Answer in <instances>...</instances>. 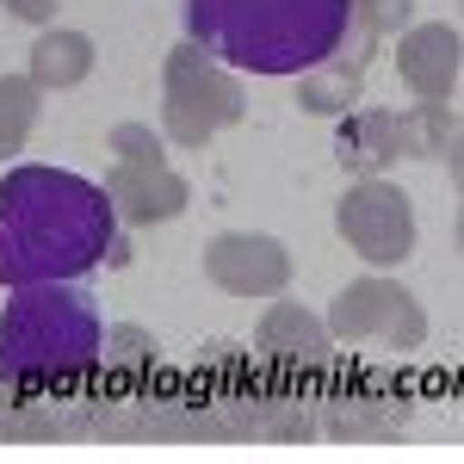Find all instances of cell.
<instances>
[{"instance_id": "e0dca14e", "label": "cell", "mask_w": 464, "mask_h": 464, "mask_svg": "<svg viewBox=\"0 0 464 464\" xmlns=\"http://www.w3.org/2000/svg\"><path fill=\"white\" fill-rule=\"evenodd\" d=\"M415 19V0H353V25L365 37H391Z\"/></svg>"}, {"instance_id": "9a60e30c", "label": "cell", "mask_w": 464, "mask_h": 464, "mask_svg": "<svg viewBox=\"0 0 464 464\" xmlns=\"http://www.w3.org/2000/svg\"><path fill=\"white\" fill-rule=\"evenodd\" d=\"M409 118H415V155L446 161L459 174V111H452V100H421Z\"/></svg>"}, {"instance_id": "7a4b0ae2", "label": "cell", "mask_w": 464, "mask_h": 464, "mask_svg": "<svg viewBox=\"0 0 464 464\" xmlns=\"http://www.w3.org/2000/svg\"><path fill=\"white\" fill-rule=\"evenodd\" d=\"M353 32V0H186V37L248 74H310Z\"/></svg>"}, {"instance_id": "5b68a950", "label": "cell", "mask_w": 464, "mask_h": 464, "mask_svg": "<svg viewBox=\"0 0 464 464\" xmlns=\"http://www.w3.org/2000/svg\"><path fill=\"white\" fill-rule=\"evenodd\" d=\"M334 229H341V242H347L365 266H402V260L415 254V205H409V192L384 174H365L341 192Z\"/></svg>"}, {"instance_id": "3957f363", "label": "cell", "mask_w": 464, "mask_h": 464, "mask_svg": "<svg viewBox=\"0 0 464 464\" xmlns=\"http://www.w3.org/2000/svg\"><path fill=\"white\" fill-rule=\"evenodd\" d=\"M106 322L100 304L74 279L56 285H19L0 310V391H74L100 372Z\"/></svg>"}, {"instance_id": "4fadbf2b", "label": "cell", "mask_w": 464, "mask_h": 464, "mask_svg": "<svg viewBox=\"0 0 464 464\" xmlns=\"http://www.w3.org/2000/svg\"><path fill=\"white\" fill-rule=\"evenodd\" d=\"M87 74H93V37L44 32L32 44V81L37 87H81Z\"/></svg>"}, {"instance_id": "52a82bcc", "label": "cell", "mask_w": 464, "mask_h": 464, "mask_svg": "<svg viewBox=\"0 0 464 464\" xmlns=\"http://www.w3.org/2000/svg\"><path fill=\"white\" fill-rule=\"evenodd\" d=\"M205 279L217 291H229V297H279L291 285V254L273 236L229 229V236H217L205 248Z\"/></svg>"}, {"instance_id": "ffe728a7", "label": "cell", "mask_w": 464, "mask_h": 464, "mask_svg": "<svg viewBox=\"0 0 464 464\" xmlns=\"http://www.w3.org/2000/svg\"><path fill=\"white\" fill-rule=\"evenodd\" d=\"M13 19H25V25H50V13L63 6V0H0Z\"/></svg>"}, {"instance_id": "30bf717a", "label": "cell", "mask_w": 464, "mask_h": 464, "mask_svg": "<svg viewBox=\"0 0 464 464\" xmlns=\"http://www.w3.org/2000/svg\"><path fill=\"white\" fill-rule=\"evenodd\" d=\"M459 63H464V44H459V25H415L402 32L396 44V74L415 100H452L459 87Z\"/></svg>"}, {"instance_id": "9c48e42d", "label": "cell", "mask_w": 464, "mask_h": 464, "mask_svg": "<svg viewBox=\"0 0 464 464\" xmlns=\"http://www.w3.org/2000/svg\"><path fill=\"white\" fill-rule=\"evenodd\" d=\"M106 198L124 223H168V217L186 211L192 186H186L168 161H111Z\"/></svg>"}, {"instance_id": "277c9868", "label": "cell", "mask_w": 464, "mask_h": 464, "mask_svg": "<svg viewBox=\"0 0 464 464\" xmlns=\"http://www.w3.org/2000/svg\"><path fill=\"white\" fill-rule=\"evenodd\" d=\"M248 118V93L242 81L217 63L211 50H198L192 37L168 50V69H161V124L179 149H205L217 130L242 124Z\"/></svg>"}, {"instance_id": "8fae6325", "label": "cell", "mask_w": 464, "mask_h": 464, "mask_svg": "<svg viewBox=\"0 0 464 464\" xmlns=\"http://www.w3.org/2000/svg\"><path fill=\"white\" fill-rule=\"evenodd\" d=\"M372 44L378 37L353 32L328 63H316L310 74H297V106L316 111V118H334V111H353L359 87H365V63H372Z\"/></svg>"}, {"instance_id": "6da1fadb", "label": "cell", "mask_w": 464, "mask_h": 464, "mask_svg": "<svg viewBox=\"0 0 464 464\" xmlns=\"http://www.w3.org/2000/svg\"><path fill=\"white\" fill-rule=\"evenodd\" d=\"M118 211L106 186L25 161L0 179V285H56L87 279L100 260H111Z\"/></svg>"}, {"instance_id": "5bb4252c", "label": "cell", "mask_w": 464, "mask_h": 464, "mask_svg": "<svg viewBox=\"0 0 464 464\" xmlns=\"http://www.w3.org/2000/svg\"><path fill=\"white\" fill-rule=\"evenodd\" d=\"M37 111H44V87L32 74H0V161L32 143Z\"/></svg>"}, {"instance_id": "7c38bea8", "label": "cell", "mask_w": 464, "mask_h": 464, "mask_svg": "<svg viewBox=\"0 0 464 464\" xmlns=\"http://www.w3.org/2000/svg\"><path fill=\"white\" fill-rule=\"evenodd\" d=\"M254 347L285 359V365H322V359H328V322H316L304 304L279 297V304L260 316V328H254Z\"/></svg>"}, {"instance_id": "d6986e66", "label": "cell", "mask_w": 464, "mask_h": 464, "mask_svg": "<svg viewBox=\"0 0 464 464\" xmlns=\"http://www.w3.org/2000/svg\"><path fill=\"white\" fill-rule=\"evenodd\" d=\"M106 143H111L118 161H168V155H161V137H155L149 124H118Z\"/></svg>"}, {"instance_id": "2e32d148", "label": "cell", "mask_w": 464, "mask_h": 464, "mask_svg": "<svg viewBox=\"0 0 464 464\" xmlns=\"http://www.w3.org/2000/svg\"><path fill=\"white\" fill-rule=\"evenodd\" d=\"M149 359H155V341H149L143 328H118V334H111V347L100 353V372H106V384H130Z\"/></svg>"}, {"instance_id": "8992f818", "label": "cell", "mask_w": 464, "mask_h": 464, "mask_svg": "<svg viewBox=\"0 0 464 464\" xmlns=\"http://www.w3.org/2000/svg\"><path fill=\"white\" fill-rule=\"evenodd\" d=\"M328 334L347 347H384V353H415L428 341V316L415 304V291L396 279H353L328 304Z\"/></svg>"}, {"instance_id": "ac0fdd59", "label": "cell", "mask_w": 464, "mask_h": 464, "mask_svg": "<svg viewBox=\"0 0 464 464\" xmlns=\"http://www.w3.org/2000/svg\"><path fill=\"white\" fill-rule=\"evenodd\" d=\"M56 428H63L56 415H32V409H19V396H13V391L0 396V440H50Z\"/></svg>"}, {"instance_id": "ba28073f", "label": "cell", "mask_w": 464, "mask_h": 464, "mask_svg": "<svg viewBox=\"0 0 464 464\" xmlns=\"http://www.w3.org/2000/svg\"><path fill=\"white\" fill-rule=\"evenodd\" d=\"M415 155V118L409 111H384V106H365V111H341V137H334V161L347 174H384L391 161Z\"/></svg>"}]
</instances>
